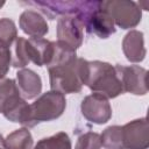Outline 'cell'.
<instances>
[{
    "instance_id": "1",
    "label": "cell",
    "mask_w": 149,
    "mask_h": 149,
    "mask_svg": "<svg viewBox=\"0 0 149 149\" xmlns=\"http://www.w3.org/2000/svg\"><path fill=\"white\" fill-rule=\"evenodd\" d=\"M86 63L84 58H72L70 61L48 68L50 86L52 91L66 93H78L85 81Z\"/></svg>"
},
{
    "instance_id": "2",
    "label": "cell",
    "mask_w": 149,
    "mask_h": 149,
    "mask_svg": "<svg viewBox=\"0 0 149 149\" xmlns=\"http://www.w3.org/2000/svg\"><path fill=\"white\" fill-rule=\"evenodd\" d=\"M84 85L88 86L93 93L108 98H116L123 93V87L115 66L109 63L93 61L86 63V74Z\"/></svg>"
},
{
    "instance_id": "3",
    "label": "cell",
    "mask_w": 149,
    "mask_h": 149,
    "mask_svg": "<svg viewBox=\"0 0 149 149\" xmlns=\"http://www.w3.org/2000/svg\"><path fill=\"white\" fill-rule=\"evenodd\" d=\"M52 52V42L45 38L30 37L28 40L17 37L15 42L14 68H23L33 62L37 66L48 65Z\"/></svg>"
},
{
    "instance_id": "4",
    "label": "cell",
    "mask_w": 149,
    "mask_h": 149,
    "mask_svg": "<svg viewBox=\"0 0 149 149\" xmlns=\"http://www.w3.org/2000/svg\"><path fill=\"white\" fill-rule=\"evenodd\" d=\"M76 17L79 19L88 34H94L100 38H107L116 30L113 19L102 6V1H87L83 12Z\"/></svg>"
},
{
    "instance_id": "5",
    "label": "cell",
    "mask_w": 149,
    "mask_h": 149,
    "mask_svg": "<svg viewBox=\"0 0 149 149\" xmlns=\"http://www.w3.org/2000/svg\"><path fill=\"white\" fill-rule=\"evenodd\" d=\"M29 107L30 114L28 127H34L40 122L58 119L66 107V100L64 94L51 90L43 93L36 101L29 105Z\"/></svg>"
},
{
    "instance_id": "6",
    "label": "cell",
    "mask_w": 149,
    "mask_h": 149,
    "mask_svg": "<svg viewBox=\"0 0 149 149\" xmlns=\"http://www.w3.org/2000/svg\"><path fill=\"white\" fill-rule=\"evenodd\" d=\"M102 6L114 21V24L122 29H129L137 26L142 17L141 7L134 1L111 0L102 1Z\"/></svg>"
},
{
    "instance_id": "7",
    "label": "cell",
    "mask_w": 149,
    "mask_h": 149,
    "mask_svg": "<svg viewBox=\"0 0 149 149\" xmlns=\"http://www.w3.org/2000/svg\"><path fill=\"white\" fill-rule=\"evenodd\" d=\"M118 74L120 77L123 92H129L136 95H143L148 92V72L146 69L139 65H115Z\"/></svg>"
},
{
    "instance_id": "8",
    "label": "cell",
    "mask_w": 149,
    "mask_h": 149,
    "mask_svg": "<svg viewBox=\"0 0 149 149\" xmlns=\"http://www.w3.org/2000/svg\"><path fill=\"white\" fill-rule=\"evenodd\" d=\"M22 3L38 8L50 20H54L56 16H78L87 1H24Z\"/></svg>"
},
{
    "instance_id": "9",
    "label": "cell",
    "mask_w": 149,
    "mask_h": 149,
    "mask_svg": "<svg viewBox=\"0 0 149 149\" xmlns=\"http://www.w3.org/2000/svg\"><path fill=\"white\" fill-rule=\"evenodd\" d=\"M84 118L93 123L102 125L112 116V108L108 99L101 94L92 93L84 98L80 105Z\"/></svg>"
},
{
    "instance_id": "10",
    "label": "cell",
    "mask_w": 149,
    "mask_h": 149,
    "mask_svg": "<svg viewBox=\"0 0 149 149\" xmlns=\"http://www.w3.org/2000/svg\"><path fill=\"white\" fill-rule=\"evenodd\" d=\"M122 129L123 149H147L149 146V126L146 118L133 120Z\"/></svg>"
},
{
    "instance_id": "11",
    "label": "cell",
    "mask_w": 149,
    "mask_h": 149,
    "mask_svg": "<svg viewBox=\"0 0 149 149\" xmlns=\"http://www.w3.org/2000/svg\"><path fill=\"white\" fill-rule=\"evenodd\" d=\"M84 27L76 16H62L57 22V42L77 50L84 38Z\"/></svg>"
},
{
    "instance_id": "12",
    "label": "cell",
    "mask_w": 149,
    "mask_h": 149,
    "mask_svg": "<svg viewBox=\"0 0 149 149\" xmlns=\"http://www.w3.org/2000/svg\"><path fill=\"white\" fill-rule=\"evenodd\" d=\"M1 113L6 119L13 122H19L23 126L29 125V114L30 107L23 98L20 97V93H16L9 97L1 107Z\"/></svg>"
},
{
    "instance_id": "13",
    "label": "cell",
    "mask_w": 149,
    "mask_h": 149,
    "mask_svg": "<svg viewBox=\"0 0 149 149\" xmlns=\"http://www.w3.org/2000/svg\"><path fill=\"white\" fill-rule=\"evenodd\" d=\"M19 24L20 28L23 30V33H26L31 37H37V38L44 36L49 30L44 17L34 9H26L20 15Z\"/></svg>"
},
{
    "instance_id": "14",
    "label": "cell",
    "mask_w": 149,
    "mask_h": 149,
    "mask_svg": "<svg viewBox=\"0 0 149 149\" xmlns=\"http://www.w3.org/2000/svg\"><path fill=\"white\" fill-rule=\"evenodd\" d=\"M16 86L24 99L36 98L42 90V80L37 73L30 69H22L16 73Z\"/></svg>"
},
{
    "instance_id": "15",
    "label": "cell",
    "mask_w": 149,
    "mask_h": 149,
    "mask_svg": "<svg viewBox=\"0 0 149 149\" xmlns=\"http://www.w3.org/2000/svg\"><path fill=\"white\" fill-rule=\"evenodd\" d=\"M122 50L128 61L133 63L143 61L146 56L143 33L139 30L129 31L122 41Z\"/></svg>"
},
{
    "instance_id": "16",
    "label": "cell",
    "mask_w": 149,
    "mask_h": 149,
    "mask_svg": "<svg viewBox=\"0 0 149 149\" xmlns=\"http://www.w3.org/2000/svg\"><path fill=\"white\" fill-rule=\"evenodd\" d=\"M6 149H31L33 136L27 128L16 129L5 139Z\"/></svg>"
},
{
    "instance_id": "17",
    "label": "cell",
    "mask_w": 149,
    "mask_h": 149,
    "mask_svg": "<svg viewBox=\"0 0 149 149\" xmlns=\"http://www.w3.org/2000/svg\"><path fill=\"white\" fill-rule=\"evenodd\" d=\"M34 149H71V140L64 132L40 140Z\"/></svg>"
},
{
    "instance_id": "18",
    "label": "cell",
    "mask_w": 149,
    "mask_h": 149,
    "mask_svg": "<svg viewBox=\"0 0 149 149\" xmlns=\"http://www.w3.org/2000/svg\"><path fill=\"white\" fill-rule=\"evenodd\" d=\"M101 146L106 149H123L122 129L120 126H109L100 135Z\"/></svg>"
},
{
    "instance_id": "19",
    "label": "cell",
    "mask_w": 149,
    "mask_h": 149,
    "mask_svg": "<svg viewBox=\"0 0 149 149\" xmlns=\"http://www.w3.org/2000/svg\"><path fill=\"white\" fill-rule=\"evenodd\" d=\"M17 38V30L14 22L7 17L0 19V42L10 47Z\"/></svg>"
},
{
    "instance_id": "20",
    "label": "cell",
    "mask_w": 149,
    "mask_h": 149,
    "mask_svg": "<svg viewBox=\"0 0 149 149\" xmlns=\"http://www.w3.org/2000/svg\"><path fill=\"white\" fill-rule=\"evenodd\" d=\"M101 140L100 135L93 132H87L78 137L76 149H100Z\"/></svg>"
},
{
    "instance_id": "21",
    "label": "cell",
    "mask_w": 149,
    "mask_h": 149,
    "mask_svg": "<svg viewBox=\"0 0 149 149\" xmlns=\"http://www.w3.org/2000/svg\"><path fill=\"white\" fill-rule=\"evenodd\" d=\"M16 93H20V92L16 86V83L13 79H1L0 80V112H1V107L5 104V101L9 97H12Z\"/></svg>"
},
{
    "instance_id": "22",
    "label": "cell",
    "mask_w": 149,
    "mask_h": 149,
    "mask_svg": "<svg viewBox=\"0 0 149 149\" xmlns=\"http://www.w3.org/2000/svg\"><path fill=\"white\" fill-rule=\"evenodd\" d=\"M12 62L10 48L0 42V80L7 74Z\"/></svg>"
},
{
    "instance_id": "23",
    "label": "cell",
    "mask_w": 149,
    "mask_h": 149,
    "mask_svg": "<svg viewBox=\"0 0 149 149\" xmlns=\"http://www.w3.org/2000/svg\"><path fill=\"white\" fill-rule=\"evenodd\" d=\"M0 149H6V146H5V139L2 137L1 134H0Z\"/></svg>"
},
{
    "instance_id": "24",
    "label": "cell",
    "mask_w": 149,
    "mask_h": 149,
    "mask_svg": "<svg viewBox=\"0 0 149 149\" xmlns=\"http://www.w3.org/2000/svg\"><path fill=\"white\" fill-rule=\"evenodd\" d=\"M3 5H5V1H0V8H1Z\"/></svg>"
}]
</instances>
